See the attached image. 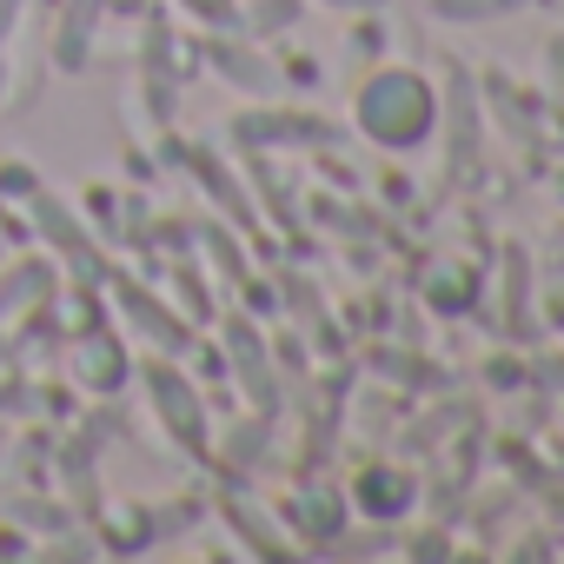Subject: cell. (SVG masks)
Instances as JSON below:
<instances>
[{
	"label": "cell",
	"mask_w": 564,
	"mask_h": 564,
	"mask_svg": "<svg viewBox=\"0 0 564 564\" xmlns=\"http://www.w3.org/2000/svg\"><path fill=\"white\" fill-rule=\"evenodd\" d=\"M498 8H511V0H438V14H452V21H465V14H498Z\"/></svg>",
	"instance_id": "7a4b0ae2"
},
{
	"label": "cell",
	"mask_w": 564,
	"mask_h": 564,
	"mask_svg": "<svg viewBox=\"0 0 564 564\" xmlns=\"http://www.w3.org/2000/svg\"><path fill=\"white\" fill-rule=\"evenodd\" d=\"M438 107H432V87L405 67H386L359 87V127L379 140V147H419L432 133Z\"/></svg>",
	"instance_id": "6da1fadb"
}]
</instances>
